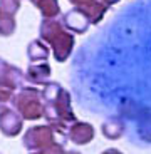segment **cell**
Wrapping results in <instances>:
<instances>
[{
    "label": "cell",
    "mask_w": 151,
    "mask_h": 154,
    "mask_svg": "<svg viewBox=\"0 0 151 154\" xmlns=\"http://www.w3.org/2000/svg\"><path fill=\"white\" fill-rule=\"evenodd\" d=\"M49 66L47 64H39V66H35V64H30L25 72V77H27L30 82L34 84H42V82L47 81V77H49Z\"/></svg>",
    "instance_id": "6"
},
{
    "label": "cell",
    "mask_w": 151,
    "mask_h": 154,
    "mask_svg": "<svg viewBox=\"0 0 151 154\" xmlns=\"http://www.w3.org/2000/svg\"><path fill=\"white\" fill-rule=\"evenodd\" d=\"M27 54H29V59H30V60H40V59L47 57V49L39 42V40H34V42H30V45H29Z\"/></svg>",
    "instance_id": "8"
},
{
    "label": "cell",
    "mask_w": 151,
    "mask_h": 154,
    "mask_svg": "<svg viewBox=\"0 0 151 154\" xmlns=\"http://www.w3.org/2000/svg\"><path fill=\"white\" fill-rule=\"evenodd\" d=\"M25 74L19 69V67L8 64L5 59L0 57V85L2 87H8L12 91L22 87Z\"/></svg>",
    "instance_id": "5"
},
{
    "label": "cell",
    "mask_w": 151,
    "mask_h": 154,
    "mask_svg": "<svg viewBox=\"0 0 151 154\" xmlns=\"http://www.w3.org/2000/svg\"><path fill=\"white\" fill-rule=\"evenodd\" d=\"M14 94H15V91H12V89H8V87H2V85H0V111L7 107L8 102H12Z\"/></svg>",
    "instance_id": "10"
},
{
    "label": "cell",
    "mask_w": 151,
    "mask_h": 154,
    "mask_svg": "<svg viewBox=\"0 0 151 154\" xmlns=\"http://www.w3.org/2000/svg\"><path fill=\"white\" fill-rule=\"evenodd\" d=\"M102 154H121V152L116 151V149H109V151H106V152H102Z\"/></svg>",
    "instance_id": "11"
},
{
    "label": "cell",
    "mask_w": 151,
    "mask_h": 154,
    "mask_svg": "<svg viewBox=\"0 0 151 154\" xmlns=\"http://www.w3.org/2000/svg\"><path fill=\"white\" fill-rule=\"evenodd\" d=\"M94 136V131L89 124H76L71 131V137L74 143L77 144H86L89 143V139Z\"/></svg>",
    "instance_id": "7"
},
{
    "label": "cell",
    "mask_w": 151,
    "mask_h": 154,
    "mask_svg": "<svg viewBox=\"0 0 151 154\" xmlns=\"http://www.w3.org/2000/svg\"><path fill=\"white\" fill-rule=\"evenodd\" d=\"M32 154H39V152H32Z\"/></svg>",
    "instance_id": "13"
},
{
    "label": "cell",
    "mask_w": 151,
    "mask_h": 154,
    "mask_svg": "<svg viewBox=\"0 0 151 154\" xmlns=\"http://www.w3.org/2000/svg\"><path fill=\"white\" fill-rule=\"evenodd\" d=\"M12 106L24 121H35L44 114L40 94L34 87H20L12 99Z\"/></svg>",
    "instance_id": "1"
},
{
    "label": "cell",
    "mask_w": 151,
    "mask_h": 154,
    "mask_svg": "<svg viewBox=\"0 0 151 154\" xmlns=\"http://www.w3.org/2000/svg\"><path fill=\"white\" fill-rule=\"evenodd\" d=\"M24 119L14 107H5L0 111V132L7 137H15L22 132Z\"/></svg>",
    "instance_id": "4"
},
{
    "label": "cell",
    "mask_w": 151,
    "mask_h": 154,
    "mask_svg": "<svg viewBox=\"0 0 151 154\" xmlns=\"http://www.w3.org/2000/svg\"><path fill=\"white\" fill-rule=\"evenodd\" d=\"M54 139V134L49 129V126H34L25 131L24 134V146L29 151L46 149Z\"/></svg>",
    "instance_id": "2"
},
{
    "label": "cell",
    "mask_w": 151,
    "mask_h": 154,
    "mask_svg": "<svg viewBox=\"0 0 151 154\" xmlns=\"http://www.w3.org/2000/svg\"><path fill=\"white\" fill-rule=\"evenodd\" d=\"M69 154H77V152H69Z\"/></svg>",
    "instance_id": "12"
},
{
    "label": "cell",
    "mask_w": 151,
    "mask_h": 154,
    "mask_svg": "<svg viewBox=\"0 0 151 154\" xmlns=\"http://www.w3.org/2000/svg\"><path fill=\"white\" fill-rule=\"evenodd\" d=\"M37 8L42 10L44 15H55L57 14V4H55V0H32Z\"/></svg>",
    "instance_id": "9"
},
{
    "label": "cell",
    "mask_w": 151,
    "mask_h": 154,
    "mask_svg": "<svg viewBox=\"0 0 151 154\" xmlns=\"http://www.w3.org/2000/svg\"><path fill=\"white\" fill-rule=\"evenodd\" d=\"M0 154H2V152H0Z\"/></svg>",
    "instance_id": "14"
},
{
    "label": "cell",
    "mask_w": 151,
    "mask_h": 154,
    "mask_svg": "<svg viewBox=\"0 0 151 154\" xmlns=\"http://www.w3.org/2000/svg\"><path fill=\"white\" fill-rule=\"evenodd\" d=\"M20 0H0V35L8 37L15 32V14Z\"/></svg>",
    "instance_id": "3"
}]
</instances>
